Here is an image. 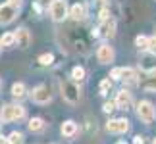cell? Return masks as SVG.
<instances>
[{"label": "cell", "mask_w": 156, "mask_h": 144, "mask_svg": "<svg viewBox=\"0 0 156 144\" xmlns=\"http://www.w3.org/2000/svg\"><path fill=\"white\" fill-rule=\"evenodd\" d=\"M25 117V108L20 104H6L0 108V121L2 123H12V121H20Z\"/></svg>", "instance_id": "cell-1"}, {"label": "cell", "mask_w": 156, "mask_h": 144, "mask_svg": "<svg viewBox=\"0 0 156 144\" xmlns=\"http://www.w3.org/2000/svg\"><path fill=\"white\" fill-rule=\"evenodd\" d=\"M60 92H62V98L68 102V104H77L79 98H81V88L73 79L60 83Z\"/></svg>", "instance_id": "cell-2"}, {"label": "cell", "mask_w": 156, "mask_h": 144, "mask_svg": "<svg viewBox=\"0 0 156 144\" xmlns=\"http://www.w3.org/2000/svg\"><path fill=\"white\" fill-rule=\"evenodd\" d=\"M137 117H139L145 125L154 123V119H156V108H154L152 102L141 100L139 104H137Z\"/></svg>", "instance_id": "cell-3"}, {"label": "cell", "mask_w": 156, "mask_h": 144, "mask_svg": "<svg viewBox=\"0 0 156 144\" xmlns=\"http://www.w3.org/2000/svg\"><path fill=\"white\" fill-rule=\"evenodd\" d=\"M17 15H20V4H12V2L0 4V25H8Z\"/></svg>", "instance_id": "cell-4"}, {"label": "cell", "mask_w": 156, "mask_h": 144, "mask_svg": "<svg viewBox=\"0 0 156 144\" xmlns=\"http://www.w3.org/2000/svg\"><path fill=\"white\" fill-rule=\"evenodd\" d=\"M50 17L56 23H60V21H64L66 17L69 15V6H68V2L66 0H52V4H50Z\"/></svg>", "instance_id": "cell-5"}, {"label": "cell", "mask_w": 156, "mask_h": 144, "mask_svg": "<svg viewBox=\"0 0 156 144\" xmlns=\"http://www.w3.org/2000/svg\"><path fill=\"white\" fill-rule=\"evenodd\" d=\"M139 69L145 73H154L156 71V52L143 50L139 54Z\"/></svg>", "instance_id": "cell-6"}, {"label": "cell", "mask_w": 156, "mask_h": 144, "mask_svg": "<svg viewBox=\"0 0 156 144\" xmlns=\"http://www.w3.org/2000/svg\"><path fill=\"white\" fill-rule=\"evenodd\" d=\"M29 96H31V100L35 102V104H48V102L52 100V94H50L48 85H39V87H35Z\"/></svg>", "instance_id": "cell-7"}, {"label": "cell", "mask_w": 156, "mask_h": 144, "mask_svg": "<svg viewBox=\"0 0 156 144\" xmlns=\"http://www.w3.org/2000/svg\"><path fill=\"white\" fill-rule=\"evenodd\" d=\"M106 129L108 133H114V135H123L129 131V121L125 117H116V119H110L106 123Z\"/></svg>", "instance_id": "cell-8"}, {"label": "cell", "mask_w": 156, "mask_h": 144, "mask_svg": "<svg viewBox=\"0 0 156 144\" xmlns=\"http://www.w3.org/2000/svg\"><path fill=\"white\" fill-rule=\"evenodd\" d=\"M116 108L118 110H125L127 111L131 106H133V96H131L129 91H125V88H122V91H118L116 92Z\"/></svg>", "instance_id": "cell-9"}, {"label": "cell", "mask_w": 156, "mask_h": 144, "mask_svg": "<svg viewBox=\"0 0 156 144\" xmlns=\"http://www.w3.org/2000/svg\"><path fill=\"white\" fill-rule=\"evenodd\" d=\"M114 56H116V52H114V48L110 46V44H100L98 46V50H97V58H98V62L100 63H104V65H108V63H112L114 62Z\"/></svg>", "instance_id": "cell-10"}, {"label": "cell", "mask_w": 156, "mask_h": 144, "mask_svg": "<svg viewBox=\"0 0 156 144\" xmlns=\"http://www.w3.org/2000/svg\"><path fill=\"white\" fill-rule=\"evenodd\" d=\"M31 33L27 31L25 27H21V29H17L16 31V44L21 48V50H25V48H29L31 46Z\"/></svg>", "instance_id": "cell-11"}, {"label": "cell", "mask_w": 156, "mask_h": 144, "mask_svg": "<svg viewBox=\"0 0 156 144\" xmlns=\"http://www.w3.org/2000/svg\"><path fill=\"white\" fill-rule=\"evenodd\" d=\"M85 15H87V8H85V4L75 2L73 6H69V17H71L73 21H83V19H85Z\"/></svg>", "instance_id": "cell-12"}, {"label": "cell", "mask_w": 156, "mask_h": 144, "mask_svg": "<svg viewBox=\"0 0 156 144\" xmlns=\"http://www.w3.org/2000/svg\"><path fill=\"white\" fill-rule=\"evenodd\" d=\"M98 31H100L98 35H102L104 39H112L114 35H116V21H114L112 17L106 19V21H102V25L98 27Z\"/></svg>", "instance_id": "cell-13"}, {"label": "cell", "mask_w": 156, "mask_h": 144, "mask_svg": "<svg viewBox=\"0 0 156 144\" xmlns=\"http://www.w3.org/2000/svg\"><path fill=\"white\" fill-rule=\"evenodd\" d=\"M62 135L66 136V139H73V136L79 133V127H77V123L75 121H71V119H68V121H64L62 123Z\"/></svg>", "instance_id": "cell-14"}, {"label": "cell", "mask_w": 156, "mask_h": 144, "mask_svg": "<svg viewBox=\"0 0 156 144\" xmlns=\"http://www.w3.org/2000/svg\"><path fill=\"white\" fill-rule=\"evenodd\" d=\"M12 96H14L16 100H21V98H25L27 96V88L23 83H14L12 85Z\"/></svg>", "instance_id": "cell-15"}, {"label": "cell", "mask_w": 156, "mask_h": 144, "mask_svg": "<svg viewBox=\"0 0 156 144\" xmlns=\"http://www.w3.org/2000/svg\"><path fill=\"white\" fill-rule=\"evenodd\" d=\"M43 129H44V121L41 117H31V119H29V131H33V133H41Z\"/></svg>", "instance_id": "cell-16"}, {"label": "cell", "mask_w": 156, "mask_h": 144, "mask_svg": "<svg viewBox=\"0 0 156 144\" xmlns=\"http://www.w3.org/2000/svg\"><path fill=\"white\" fill-rule=\"evenodd\" d=\"M71 79H73L75 83L77 81H85V67H83V65H75L73 69H71Z\"/></svg>", "instance_id": "cell-17"}, {"label": "cell", "mask_w": 156, "mask_h": 144, "mask_svg": "<svg viewBox=\"0 0 156 144\" xmlns=\"http://www.w3.org/2000/svg\"><path fill=\"white\" fill-rule=\"evenodd\" d=\"M112 83H114V79H110V77H106V79H102V81H100V85H98V91H100V94H102V96H106L108 92L112 91Z\"/></svg>", "instance_id": "cell-18"}, {"label": "cell", "mask_w": 156, "mask_h": 144, "mask_svg": "<svg viewBox=\"0 0 156 144\" xmlns=\"http://www.w3.org/2000/svg\"><path fill=\"white\" fill-rule=\"evenodd\" d=\"M0 44L2 46H16V33H4L0 37Z\"/></svg>", "instance_id": "cell-19"}, {"label": "cell", "mask_w": 156, "mask_h": 144, "mask_svg": "<svg viewBox=\"0 0 156 144\" xmlns=\"http://www.w3.org/2000/svg\"><path fill=\"white\" fill-rule=\"evenodd\" d=\"M141 88L148 92H156V77H147V81L141 83Z\"/></svg>", "instance_id": "cell-20"}, {"label": "cell", "mask_w": 156, "mask_h": 144, "mask_svg": "<svg viewBox=\"0 0 156 144\" xmlns=\"http://www.w3.org/2000/svg\"><path fill=\"white\" fill-rule=\"evenodd\" d=\"M39 63L43 65V67H48V65H52V63H54V56H52L50 52L41 54V56H39Z\"/></svg>", "instance_id": "cell-21"}, {"label": "cell", "mask_w": 156, "mask_h": 144, "mask_svg": "<svg viewBox=\"0 0 156 144\" xmlns=\"http://www.w3.org/2000/svg\"><path fill=\"white\" fill-rule=\"evenodd\" d=\"M8 142H10V144H23V133H20V131H14V133H10Z\"/></svg>", "instance_id": "cell-22"}, {"label": "cell", "mask_w": 156, "mask_h": 144, "mask_svg": "<svg viewBox=\"0 0 156 144\" xmlns=\"http://www.w3.org/2000/svg\"><path fill=\"white\" fill-rule=\"evenodd\" d=\"M135 46H139L141 50H148V37H145V35L135 37Z\"/></svg>", "instance_id": "cell-23"}, {"label": "cell", "mask_w": 156, "mask_h": 144, "mask_svg": "<svg viewBox=\"0 0 156 144\" xmlns=\"http://www.w3.org/2000/svg\"><path fill=\"white\" fill-rule=\"evenodd\" d=\"M122 73H123V67H114L110 71V79L114 81H122Z\"/></svg>", "instance_id": "cell-24"}, {"label": "cell", "mask_w": 156, "mask_h": 144, "mask_svg": "<svg viewBox=\"0 0 156 144\" xmlns=\"http://www.w3.org/2000/svg\"><path fill=\"white\" fill-rule=\"evenodd\" d=\"M114 110H118V108H116V102H104V106H102V111L104 113H112Z\"/></svg>", "instance_id": "cell-25"}, {"label": "cell", "mask_w": 156, "mask_h": 144, "mask_svg": "<svg viewBox=\"0 0 156 144\" xmlns=\"http://www.w3.org/2000/svg\"><path fill=\"white\" fill-rule=\"evenodd\" d=\"M98 19H100V21L110 19V10H108V8H102V10H100V14H98Z\"/></svg>", "instance_id": "cell-26"}, {"label": "cell", "mask_w": 156, "mask_h": 144, "mask_svg": "<svg viewBox=\"0 0 156 144\" xmlns=\"http://www.w3.org/2000/svg\"><path fill=\"white\" fill-rule=\"evenodd\" d=\"M37 4L41 6V8H50V4H52V0H37Z\"/></svg>", "instance_id": "cell-27"}, {"label": "cell", "mask_w": 156, "mask_h": 144, "mask_svg": "<svg viewBox=\"0 0 156 144\" xmlns=\"http://www.w3.org/2000/svg\"><path fill=\"white\" fill-rule=\"evenodd\" d=\"M148 48H156V37H148Z\"/></svg>", "instance_id": "cell-28"}, {"label": "cell", "mask_w": 156, "mask_h": 144, "mask_svg": "<svg viewBox=\"0 0 156 144\" xmlns=\"http://www.w3.org/2000/svg\"><path fill=\"white\" fill-rule=\"evenodd\" d=\"M133 144H145V139H143V136H135V139H133Z\"/></svg>", "instance_id": "cell-29"}, {"label": "cell", "mask_w": 156, "mask_h": 144, "mask_svg": "<svg viewBox=\"0 0 156 144\" xmlns=\"http://www.w3.org/2000/svg\"><path fill=\"white\" fill-rule=\"evenodd\" d=\"M8 2H12V4H20L21 0H8Z\"/></svg>", "instance_id": "cell-30"}, {"label": "cell", "mask_w": 156, "mask_h": 144, "mask_svg": "<svg viewBox=\"0 0 156 144\" xmlns=\"http://www.w3.org/2000/svg\"><path fill=\"white\" fill-rule=\"evenodd\" d=\"M0 144H4V140H2V136H0Z\"/></svg>", "instance_id": "cell-31"}, {"label": "cell", "mask_w": 156, "mask_h": 144, "mask_svg": "<svg viewBox=\"0 0 156 144\" xmlns=\"http://www.w3.org/2000/svg\"><path fill=\"white\" fill-rule=\"evenodd\" d=\"M152 144H156V139H154V140H152Z\"/></svg>", "instance_id": "cell-32"}, {"label": "cell", "mask_w": 156, "mask_h": 144, "mask_svg": "<svg viewBox=\"0 0 156 144\" xmlns=\"http://www.w3.org/2000/svg\"><path fill=\"white\" fill-rule=\"evenodd\" d=\"M0 129H2V121H0Z\"/></svg>", "instance_id": "cell-33"}, {"label": "cell", "mask_w": 156, "mask_h": 144, "mask_svg": "<svg viewBox=\"0 0 156 144\" xmlns=\"http://www.w3.org/2000/svg\"><path fill=\"white\" fill-rule=\"evenodd\" d=\"M4 144H10V142H8V140H6V142H4Z\"/></svg>", "instance_id": "cell-34"}, {"label": "cell", "mask_w": 156, "mask_h": 144, "mask_svg": "<svg viewBox=\"0 0 156 144\" xmlns=\"http://www.w3.org/2000/svg\"><path fill=\"white\" fill-rule=\"evenodd\" d=\"M118 144H125V142H118Z\"/></svg>", "instance_id": "cell-35"}, {"label": "cell", "mask_w": 156, "mask_h": 144, "mask_svg": "<svg viewBox=\"0 0 156 144\" xmlns=\"http://www.w3.org/2000/svg\"><path fill=\"white\" fill-rule=\"evenodd\" d=\"M0 50H2V44H0Z\"/></svg>", "instance_id": "cell-36"}, {"label": "cell", "mask_w": 156, "mask_h": 144, "mask_svg": "<svg viewBox=\"0 0 156 144\" xmlns=\"http://www.w3.org/2000/svg\"><path fill=\"white\" fill-rule=\"evenodd\" d=\"M0 85H2V81H0Z\"/></svg>", "instance_id": "cell-37"}, {"label": "cell", "mask_w": 156, "mask_h": 144, "mask_svg": "<svg viewBox=\"0 0 156 144\" xmlns=\"http://www.w3.org/2000/svg\"><path fill=\"white\" fill-rule=\"evenodd\" d=\"M100 2H104V0H100Z\"/></svg>", "instance_id": "cell-38"}]
</instances>
